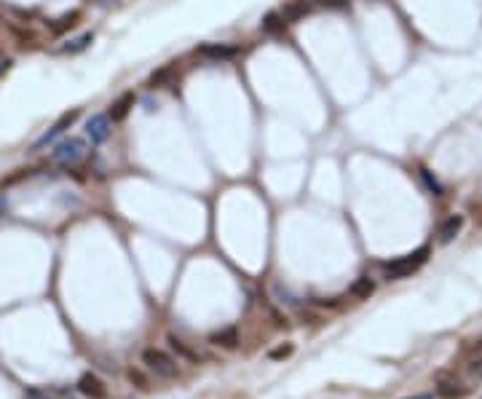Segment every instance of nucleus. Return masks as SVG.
I'll use <instances>...</instances> for the list:
<instances>
[{
    "label": "nucleus",
    "mask_w": 482,
    "mask_h": 399,
    "mask_svg": "<svg viewBox=\"0 0 482 399\" xmlns=\"http://www.w3.org/2000/svg\"><path fill=\"white\" fill-rule=\"evenodd\" d=\"M78 19H81V14H78V11H70V14L59 17V19H56V25H51V32H54V35H62L67 27L78 25Z\"/></svg>",
    "instance_id": "15"
},
{
    "label": "nucleus",
    "mask_w": 482,
    "mask_h": 399,
    "mask_svg": "<svg viewBox=\"0 0 482 399\" xmlns=\"http://www.w3.org/2000/svg\"><path fill=\"white\" fill-rule=\"evenodd\" d=\"M86 153V142L78 140V137H67L62 142H56L54 150H51V161L54 164H62V166H70V164H78Z\"/></svg>",
    "instance_id": "2"
},
{
    "label": "nucleus",
    "mask_w": 482,
    "mask_h": 399,
    "mask_svg": "<svg viewBox=\"0 0 482 399\" xmlns=\"http://www.w3.org/2000/svg\"><path fill=\"white\" fill-rule=\"evenodd\" d=\"M461 228H463V215H450L445 223L439 225V244H450L453 239H456L458 233H461Z\"/></svg>",
    "instance_id": "9"
},
{
    "label": "nucleus",
    "mask_w": 482,
    "mask_h": 399,
    "mask_svg": "<svg viewBox=\"0 0 482 399\" xmlns=\"http://www.w3.org/2000/svg\"><path fill=\"white\" fill-rule=\"evenodd\" d=\"M429 255L432 250L429 247H418L415 252H410L405 257H397V260H391V263H386L384 266V276L388 281H397V279H405V276L415 274L426 260H429Z\"/></svg>",
    "instance_id": "1"
},
{
    "label": "nucleus",
    "mask_w": 482,
    "mask_h": 399,
    "mask_svg": "<svg viewBox=\"0 0 482 399\" xmlns=\"http://www.w3.org/2000/svg\"><path fill=\"white\" fill-rule=\"evenodd\" d=\"M196 54L204 56V59H212V62H228L239 54V49L231 46V43H204V46L196 49Z\"/></svg>",
    "instance_id": "7"
},
{
    "label": "nucleus",
    "mask_w": 482,
    "mask_h": 399,
    "mask_svg": "<svg viewBox=\"0 0 482 399\" xmlns=\"http://www.w3.org/2000/svg\"><path fill=\"white\" fill-rule=\"evenodd\" d=\"M169 343H171V349L177 351L182 359H188V362H198V359H201L198 351H193L185 341H180V338H174V335H169Z\"/></svg>",
    "instance_id": "13"
},
{
    "label": "nucleus",
    "mask_w": 482,
    "mask_h": 399,
    "mask_svg": "<svg viewBox=\"0 0 482 399\" xmlns=\"http://www.w3.org/2000/svg\"><path fill=\"white\" fill-rule=\"evenodd\" d=\"M289 354H292V346H282V349L271 351V359H284V356H289Z\"/></svg>",
    "instance_id": "19"
},
{
    "label": "nucleus",
    "mask_w": 482,
    "mask_h": 399,
    "mask_svg": "<svg viewBox=\"0 0 482 399\" xmlns=\"http://www.w3.org/2000/svg\"><path fill=\"white\" fill-rule=\"evenodd\" d=\"M78 389H81V394L89 399H105L107 397V389H105V383L96 378L94 373H86L81 375V380H78Z\"/></svg>",
    "instance_id": "8"
},
{
    "label": "nucleus",
    "mask_w": 482,
    "mask_h": 399,
    "mask_svg": "<svg viewBox=\"0 0 482 399\" xmlns=\"http://www.w3.org/2000/svg\"><path fill=\"white\" fill-rule=\"evenodd\" d=\"M132 107H134V94L129 91V94H120L118 100L110 105V113H107V116H110L113 121H123V118L129 116Z\"/></svg>",
    "instance_id": "10"
},
{
    "label": "nucleus",
    "mask_w": 482,
    "mask_h": 399,
    "mask_svg": "<svg viewBox=\"0 0 482 399\" xmlns=\"http://www.w3.org/2000/svg\"><path fill=\"white\" fill-rule=\"evenodd\" d=\"M129 380H132V383H137V389H143V391H147V389H150L147 378H145L140 370H129Z\"/></svg>",
    "instance_id": "17"
},
{
    "label": "nucleus",
    "mask_w": 482,
    "mask_h": 399,
    "mask_svg": "<svg viewBox=\"0 0 482 399\" xmlns=\"http://www.w3.org/2000/svg\"><path fill=\"white\" fill-rule=\"evenodd\" d=\"M6 212H8V199H6L3 193H0V217H3Z\"/></svg>",
    "instance_id": "22"
},
{
    "label": "nucleus",
    "mask_w": 482,
    "mask_h": 399,
    "mask_svg": "<svg viewBox=\"0 0 482 399\" xmlns=\"http://www.w3.org/2000/svg\"><path fill=\"white\" fill-rule=\"evenodd\" d=\"M412 399H432V397H426V394H423V397H412Z\"/></svg>",
    "instance_id": "23"
},
{
    "label": "nucleus",
    "mask_w": 482,
    "mask_h": 399,
    "mask_svg": "<svg viewBox=\"0 0 482 399\" xmlns=\"http://www.w3.org/2000/svg\"><path fill=\"white\" fill-rule=\"evenodd\" d=\"M83 131H86V140H89L92 145H102V142L110 137V116L94 113V116L86 121Z\"/></svg>",
    "instance_id": "5"
},
{
    "label": "nucleus",
    "mask_w": 482,
    "mask_h": 399,
    "mask_svg": "<svg viewBox=\"0 0 482 399\" xmlns=\"http://www.w3.org/2000/svg\"><path fill=\"white\" fill-rule=\"evenodd\" d=\"M282 25H284V22H279V17H276V14H268V17H265V22H263V30H265V32H273L276 27H282Z\"/></svg>",
    "instance_id": "18"
},
{
    "label": "nucleus",
    "mask_w": 482,
    "mask_h": 399,
    "mask_svg": "<svg viewBox=\"0 0 482 399\" xmlns=\"http://www.w3.org/2000/svg\"><path fill=\"white\" fill-rule=\"evenodd\" d=\"M209 343L222 346V349H236L239 346V330L236 327H228V330H220L209 338Z\"/></svg>",
    "instance_id": "11"
},
{
    "label": "nucleus",
    "mask_w": 482,
    "mask_h": 399,
    "mask_svg": "<svg viewBox=\"0 0 482 399\" xmlns=\"http://www.w3.org/2000/svg\"><path fill=\"white\" fill-rule=\"evenodd\" d=\"M143 362L147 365V370H153L158 378H177V375H180L177 362L169 356L167 351H161V349H147L143 354Z\"/></svg>",
    "instance_id": "3"
},
{
    "label": "nucleus",
    "mask_w": 482,
    "mask_h": 399,
    "mask_svg": "<svg viewBox=\"0 0 482 399\" xmlns=\"http://www.w3.org/2000/svg\"><path fill=\"white\" fill-rule=\"evenodd\" d=\"M472 373L477 375V378H482V359H477V362H472Z\"/></svg>",
    "instance_id": "21"
},
{
    "label": "nucleus",
    "mask_w": 482,
    "mask_h": 399,
    "mask_svg": "<svg viewBox=\"0 0 482 399\" xmlns=\"http://www.w3.org/2000/svg\"><path fill=\"white\" fill-rule=\"evenodd\" d=\"M375 292V281L370 276H359L354 284H351V295L357 300H370V295Z\"/></svg>",
    "instance_id": "12"
},
{
    "label": "nucleus",
    "mask_w": 482,
    "mask_h": 399,
    "mask_svg": "<svg viewBox=\"0 0 482 399\" xmlns=\"http://www.w3.org/2000/svg\"><path fill=\"white\" fill-rule=\"evenodd\" d=\"M92 41H94V35H92V32H86V35H81V38H72L70 43H67V46H62V54H78V51H86L89 49V43H92Z\"/></svg>",
    "instance_id": "14"
},
{
    "label": "nucleus",
    "mask_w": 482,
    "mask_h": 399,
    "mask_svg": "<svg viewBox=\"0 0 482 399\" xmlns=\"http://www.w3.org/2000/svg\"><path fill=\"white\" fill-rule=\"evenodd\" d=\"M421 180L426 182V188L432 191L434 196H442V185H439V182H437V180H434V177L429 175V169H421Z\"/></svg>",
    "instance_id": "16"
},
{
    "label": "nucleus",
    "mask_w": 482,
    "mask_h": 399,
    "mask_svg": "<svg viewBox=\"0 0 482 399\" xmlns=\"http://www.w3.org/2000/svg\"><path fill=\"white\" fill-rule=\"evenodd\" d=\"M75 118H78V110H67V113H62V116H59V121L51 126L46 134H43V137L35 142V150H43L46 145L56 142V137H62V134H65V131H67V129L75 124Z\"/></svg>",
    "instance_id": "6"
},
{
    "label": "nucleus",
    "mask_w": 482,
    "mask_h": 399,
    "mask_svg": "<svg viewBox=\"0 0 482 399\" xmlns=\"http://www.w3.org/2000/svg\"><path fill=\"white\" fill-rule=\"evenodd\" d=\"M472 394V389L458 380L456 375H448V373H439L437 375V397L442 399H466Z\"/></svg>",
    "instance_id": "4"
},
{
    "label": "nucleus",
    "mask_w": 482,
    "mask_h": 399,
    "mask_svg": "<svg viewBox=\"0 0 482 399\" xmlns=\"http://www.w3.org/2000/svg\"><path fill=\"white\" fill-rule=\"evenodd\" d=\"M46 399H75L70 391H54V394H48Z\"/></svg>",
    "instance_id": "20"
}]
</instances>
